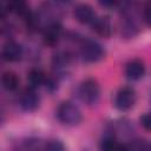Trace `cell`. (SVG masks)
<instances>
[{
    "instance_id": "6da1fadb",
    "label": "cell",
    "mask_w": 151,
    "mask_h": 151,
    "mask_svg": "<svg viewBox=\"0 0 151 151\" xmlns=\"http://www.w3.org/2000/svg\"><path fill=\"white\" fill-rule=\"evenodd\" d=\"M57 117L63 124L68 126H74L80 123L81 112L78 109V106H76L73 103L63 101L57 110Z\"/></svg>"
},
{
    "instance_id": "7a4b0ae2",
    "label": "cell",
    "mask_w": 151,
    "mask_h": 151,
    "mask_svg": "<svg viewBox=\"0 0 151 151\" xmlns=\"http://www.w3.org/2000/svg\"><path fill=\"white\" fill-rule=\"evenodd\" d=\"M78 93H79V97L80 99L87 104V105H93L98 101L99 99V96H100V87H99V84L97 83V80L92 79V78H88V79H85L80 86H79V90H78Z\"/></svg>"
},
{
    "instance_id": "3957f363",
    "label": "cell",
    "mask_w": 151,
    "mask_h": 151,
    "mask_svg": "<svg viewBox=\"0 0 151 151\" xmlns=\"http://www.w3.org/2000/svg\"><path fill=\"white\" fill-rule=\"evenodd\" d=\"M80 55L86 63H97L105 57V50L97 41L86 40L81 45Z\"/></svg>"
},
{
    "instance_id": "277c9868",
    "label": "cell",
    "mask_w": 151,
    "mask_h": 151,
    "mask_svg": "<svg viewBox=\"0 0 151 151\" xmlns=\"http://www.w3.org/2000/svg\"><path fill=\"white\" fill-rule=\"evenodd\" d=\"M136 103V91L130 86L122 87L114 98V105L120 111L130 110Z\"/></svg>"
},
{
    "instance_id": "5b68a950",
    "label": "cell",
    "mask_w": 151,
    "mask_h": 151,
    "mask_svg": "<svg viewBox=\"0 0 151 151\" xmlns=\"http://www.w3.org/2000/svg\"><path fill=\"white\" fill-rule=\"evenodd\" d=\"M73 15L80 24H92L96 19V13L93 8L87 4H79L74 7Z\"/></svg>"
},
{
    "instance_id": "8992f818",
    "label": "cell",
    "mask_w": 151,
    "mask_h": 151,
    "mask_svg": "<svg viewBox=\"0 0 151 151\" xmlns=\"http://www.w3.org/2000/svg\"><path fill=\"white\" fill-rule=\"evenodd\" d=\"M39 96L35 93V91L33 88H27L26 91L22 92V94L20 96V106L22 107V110L31 112L38 109L39 106Z\"/></svg>"
},
{
    "instance_id": "52a82bcc",
    "label": "cell",
    "mask_w": 151,
    "mask_h": 151,
    "mask_svg": "<svg viewBox=\"0 0 151 151\" xmlns=\"http://www.w3.org/2000/svg\"><path fill=\"white\" fill-rule=\"evenodd\" d=\"M91 27L99 37L103 38H109L112 33V25L107 17H96Z\"/></svg>"
},
{
    "instance_id": "ba28073f",
    "label": "cell",
    "mask_w": 151,
    "mask_h": 151,
    "mask_svg": "<svg viewBox=\"0 0 151 151\" xmlns=\"http://www.w3.org/2000/svg\"><path fill=\"white\" fill-rule=\"evenodd\" d=\"M1 54L6 61H18L22 57V47L15 41H7L2 47Z\"/></svg>"
},
{
    "instance_id": "9c48e42d",
    "label": "cell",
    "mask_w": 151,
    "mask_h": 151,
    "mask_svg": "<svg viewBox=\"0 0 151 151\" xmlns=\"http://www.w3.org/2000/svg\"><path fill=\"white\" fill-rule=\"evenodd\" d=\"M145 73V66L144 63L139 59H133L129 61L125 66V76L130 80H138L140 79Z\"/></svg>"
},
{
    "instance_id": "30bf717a",
    "label": "cell",
    "mask_w": 151,
    "mask_h": 151,
    "mask_svg": "<svg viewBox=\"0 0 151 151\" xmlns=\"http://www.w3.org/2000/svg\"><path fill=\"white\" fill-rule=\"evenodd\" d=\"M61 26L58 22H51L44 32V42L48 46H54L61 37Z\"/></svg>"
},
{
    "instance_id": "8fae6325",
    "label": "cell",
    "mask_w": 151,
    "mask_h": 151,
    "mask_svg": "<svg viewBox=\"0 0 151 151\" xmlns=\"http://www.w3.org/2000/svg\"><path fill=\"white\" fill-rule=\"evenodd\" d=\"M46 76L45 73L41 71V70H37V68H33L29 71L28 76H27V80H28V84H29V87L31 88H37L41 85H44L46 83Z\"/></svg>"
},
{
    "instance_id": "7c38bea8",
    "label": "cell",
    "mask_w": 151,
    "mask_h": 151,
    "mask_svg": "<svg viewBox=\"0 0 151 151\" xmlns=\"http://www.w3.org/2000/svg\"><path fill=\"white\" fill-rule=\"evenodd\" d=\"M1 83H2L4 88L9 91V92L15 91L19 87V78H18V76L14 72H11V71L5 72L2 74Z\"/></svg>"
},
{
    "instance_id": "4fadbf2b",
    "label": "cell",
    "mask_w": 151,
    "mask_h": 151,
    "mask_svg": "<svg viewBox=\"0 0 151 151\" xmlns=\"http://www.w3.org/2000/svg\"><path fill=\"white\" fill-rule=\"evenodd\" d=\"M52 65H53V68L55 70V72H58V73L65 72L66 68L70 66V57L66 53H61V52L57 53L53 57Z\"/></svg>"
},
{
    "instance_id": "5bb4252c",
    "label": "cell",
    "mask_w": 151,
    "mask_h": 151,
    "mask_svg": "<svg viewBox=\"0 0 151 151\" xmlns=\"http://www.w3.org/2000/svg\"><path fill=\"white\" fill-rule=\"evenodd\" d=\"M14 151H40V144L37 139H27L18 144Z\"/></svg>"
},
{
    "instance_id": "9a60e30c",
    "label": "cell",
    "mask_w": 151,
    "mask_h": 151,
    "mask_svg": "<svg viewBox=\"0 0 151 151\" xmlns=\"http://www.w3.org/2000/svg\"><path fill=\"white\" fill-rule=\"evenodd\" d=\"M100 149L101 151H118L119 145L113 137H105L100 144Z\"/></svg>"
},
{
    "instance_id": "2e32d148",
    "label": "cell",
    "mask_w": 151,
    "mask_h": 151,
    "mask_svg": "<svg viewBox=\"0 0 151 151\" xmlns=\"http://www.w3.org/2000/svg\"><path fill=\"white\" fill-rule=\"evenodd\" d=\"M122 34L125 38H132V37H134L137 34V26L132 21H130V20L125 21V24L123 25V28H122Z\"/></svg>"
},
{
    "instance_id": "e0dca14e",
    "label": "cell",
    "mask_w": 151,
    "mask_h": 151,
    "mask_svg": "<svg viewBox=\"0 0 151 151\" xmlns=\"http://www.w3.org/2000/svg\"><path fill=\"white\" fill-rule=\"evenodd\" d=\"M44 151H65V145L58 139H52L45 144Z\"/></svg>"
},
{
    "instance_id": "ac0fdd59",
    "label": "cell",
    "mask_w": 151,
    "mask_h": 151,
    "mask_svg": "<svg viewBox=\"0 0 151 151\" xmlns=\"http://www.w3.org/2000/svg\"><path fill=\"white\" fill-rule=\"evenodd\" d=\"M140 125L146 130V131H151V113H145L140 117L139 119Z\"/></svg>"
},
{
    "instance_id": "d6986e66",
    "label": "cell",
    "mask_w": 151,
    "mask_h": 151,
    "mask_svg": "<svg viewBox=\"0 0 151 151\" xmlns=\"http://www.w3.org/2000/svg\"><path fill=\"white\" fill-rule=\"evenodd\" d=\"M144 20L147 26H151V1L144 6Z\"/></svg>"
}]
</instances>
